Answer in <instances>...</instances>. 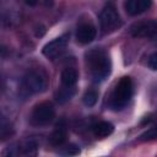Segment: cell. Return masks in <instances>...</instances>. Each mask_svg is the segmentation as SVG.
Masks as SVG:
<instances>
[{
	"mask_svg": "<svg viewBox=\"0 0 157 157\" xmlns=\"http://www.w3.org/2000/svg\"><path fill=\"white\" fill-rule=\"evenodd\" d=\"M86 61L91 75L96 82L105 80L112 71V63L103 49L93 48L86 53Z\"/></svg>",
	"mask_w": 157,
	"mask_h": 157,
	"instance_id": "cell-1",
	"label": "cell"
},
{
	"mask_svg": "<svg viewBox=\"0 0 157 157\" xmlns=\"http://www.w3.org/2000/svg\"><path fill=\"white\" fill-rule=\"evenodd\" d=\"M131 97H132V81L129 76H124L115 85L109 99V105L115 110H120L129 103Z\"/></svg>",
	"mask_w": 157,
	"mask_h": 157,
	"instance_id": "cell-2",
	"label": "cell"
},
{
	"mask_svg": "<svg viewBox=\"0 0 157 157\" xmlns=\"http://www.w3.org/2000/svg\"><path fill=\"white\" fill-rule=\"evenodd\" d=\"M23 87L31 93H40L48 87V76L40 69L28 71L23 77Z\"/></svg>",
	"mask_w": 157,
	"mask_h": 157,
	"instance_id": "cell-3",
	"label": "cell"
},
{
	"mask_svg": "<svg viewBox=\"0 0 157 157\" xmlns=\"http://www.w3.org/2000/svg\"><path fill=\"white\" fill-rule=\"evenodd\" d=\"M55 115V109L50 102H42L37 104L31 113V124L34 126H44L48 125Z\"/></svg>",
	"mask_w": 157,
	"mask_h": 157,
	"instance_id": "cell-4",
	"label": "cell"
},
{
	"mask_svg": "<svg viewBox=\"0 0 157 157\" xmlns=\"http://www.w3.org/2000/svg\"><path fill=\"white\" fill-rule=\"evenodd\" d=\"M99 25H101V29L103 33H112L120 27L121 25L120 16L113 5H107L101 11Z\"/></svg>",
	"mask_w": 157,
	"mask_h": 157,
	"instance_id": "cell-5",
	"label": "cell"
},
{
	"mask_svg": "<svg viewBox=\"0 0 157 157\" xmlns=\"http://www.w3.org/2000/svg\"><path fill=\"white\" fill-rule=\"evenodd\" d=\"M130 34L135 38H152L157 34V22L153 20L135 22L130 27Z\"/></svg>",
	"mask_w": 157,
	"mask_h": 157,
	"instance_id": "cell-6",
	"label": "cell"
},
{
	"mask_svg": "<svg viewBox=\"0 0 157 157\" xmlns=\"http://www.w3.org/2000/svg\"><path fill=\"white\" fill-rule=\"evenodd\" d=\"M67 40H69L67 34H64V36H60V37L53 39L52 42L47 43L43 47V54L48 59H54V58L59 56L65 50V48L67 45Z\"/></svg>",
	"mask_w": 157,
	"mask_h": 157,
	"instance_id": "cell-7",
	"label": "cell"
},
{
	"mask_svg": "<svg viewBox=\"0 0 157 157\" xmlns=\"http://www.w3.org/2000/svg\"><path fill=\"white\" fill-rule=\"evenodd\" d=\"M94 37H96V28H94V26L92 23L85 22V23H81L77 27L76 39H77L78 43L88 44L94 39Z\"/></svg>",
	"mask_w": 157,
	"mask_h": 157,
	"instance_id": "cell-8",
	"label": "cell"
},
{
	"mask_svg": "<svg viewBox=\"0 0 157 157\" xmlns=\"http://www.w3.org/2000/svg\"><path fill=\"white\" fill-rule=\"evenodd\" d=\"M152 5V0H125L124 7L131 16H137L147 11Z\"/></svg>",
	"mask_w": 157,
	"mask_h": 157,
	"instance_id": "cell-9",
	"label": "cell"
},
{
	"mask_svg": "<svg viewBox=\"0 0 157 157\" xmlns=\"http://www.w3.org/2000/svg\"><path fill=\"white\" fill-rule=\"evenodd\" d=\"M66 137H67V129H66L65 123L61 120L60 123L56 124L55 129H54L53 132L50 134V136H49V142H50V145H53V146H61V145L66 141Z\"/></svg>",
	"mask_w": 157,
	"mask_h": 157,
	"instance_id": "cell-10",
	"label": "cell"
},
{
	"mask_svg": "<svg viewBox=\"0 0 157 157\" xmlns=\"http://www.w3.org/2000/svg\"><path fill=\"white\" fill-rule=\"evenodd\" d=\"M78 80V74L75 69L72 67H66L63 70L61 75H60V82H61V87H66V88H76V83Z\"/></svg>",
	"mask_w": 157,
	"mask_h": 157,
	"instance_id": "cell-11",
	"label": "cell"
},
{
	"mask_svg": "<svg viewBox=\"0 0 157 157\" xmlns=\"http://www.w3.org/2000/svg\"><path fill=\"white\" fill-rule=\"evenodd\" d=\"M113 131H114V126L109 121H99L93 126V134L96 137L99 139L109 136Z\"/></svg>",
	"mask_w": 157,
	"mask_h": 157,
	"instance_id": "cell-12",
	"label": "cell"
},
{
	"mask_svg": "<svg viewBox=\"0 0 157 157\" xmlns=\"http://www.w3.org/2000/svg\"><path fill=\"white\" fill-rule=\"evenodd\" d=\"M37 148H38V144L36 142V140L27 139L20 144L17 153L23 155V156H32L37 153Z\"/></svg>",
	"mask_w": 157,
	"mask_h": 157,
	"instance_id": "cell-13",
	"label": "cell"
},
{
	"mask_svg": "<svg viewBox=\"0 0 157 157\" xmlns=\"http://www.w3.org/2000/svg\"><path fill=\"white\" fill-rule=\"evenodd\" d=\"M75 92H76V88H66L60 86V90L58 91V94H56V99L59 103H65L74 97Z\"/></svg>",
	"mask_w": 157,
	"mask_h": 157,
	"instance_id": "cell-14",
	"label": "cell"
},
{
	"mask_svg": "<svg viewBox=\"0 0 157 157\" xmlns=\"http://www.w3.org/2000/svg\"><path fill=\"white\" fill-rule=\"evenodd\" d=\"M83 99V103L87 105V107H93L96 103H97V99H98V93L97 91L94 90H87L82 97Z\"/></svg>",
	"mask_w": 157,
	"mask_h": 157,
	"instance_id": "cell-15",
	"label": "cell"
},
{
	"mask_svg": "<svg viewBox=\"0 0 157 157\" xmlns=\"http://www.w3.org/2000/svg\"><path fill=\"white\" fill-rule=\"evenodd\" d=\"M156 139H157V124L153 125L152 128H150L148 130H146L144 134H141L139 137V141L145 142V141H152Z\"/></svg>",
	"mask_w": 157,
	"mask_h": 157,
	"instance_id": "cell-16",
	"label": "cell"
},
{
	"mask_svg": "<svg viewBox=\"0 0 157 157\" xmlns=\"http://www.w3.org/2000/svg\"><path fill=\"white\" fill-rule=\"evenodd\" d=\"M11 134H12V131H11L10 123L6 121V119L2 117V119H1V124H0V135H1V139L5 140V139L9 137Z\"/></svg>",
	"mask_w": 157,
	"mask_h": 157,
	"instance_id": "cell-17",
	"label": "cell"
},
{
	"mask_svg": "<svg viewBox=\"0 0 157 157\" xmlns=\"http://www.w3.org/2000/svg\"><path fill=\"white\" fill-rule=\"evenodd\" d=\"M63 155H66V156H76L80 153V148L76 146V145H69L66 147H64V150L61 151Z\"/></svg>",
	"mask_w": 157,
	"mask_h": 157,
	"instance_id": "cell-18",
	"label": "cell"
},
{
	"mask_svg": "<svg viewBox=\"0 0 157 157\" xmlns=\"http://www.w3.org/2000/svg\"><path fill=\"white\" fill-rule=\"evenodd\" d=\"M147 65H148L150 69H152V70H157V52L152 53V54L148 56Z\"/></svg>",
	"mask_w": 157,
	"mask_h": 157,
	"instance_id": "cell-19",
	"label": "cell"
},
{
	"mask_svg": "<svg viewBox=\"0 0 157 157\" xmlns=\"http://www.w3.org/2000/svg\"><path fill=\"white\" fill-rule=\"evenodd\" d=\"M25 2H26L27 5H29V6H34V5L38 2V0H25Z\"/></svg>",
	"mask_w": 157,
	"mask_h": 157,
	"instance_id": "cell-20",
	"label": "cell"
},
{
	"mask_svg": "<svg viewBox=\"0 0 157 157\" xmlns=\"http://www.w3.org/2000/svg\"><path fill=\"white\" fill-rule=\"evenodd\" d=\"M45 4H47V6L48 5H52L53 4V0H45Z\"/></svg>",
	"mask_w": 157,
	"mask_h": 157,
	"instance_id": "cell-21",
	"label": "cell"
}]
</instances>
